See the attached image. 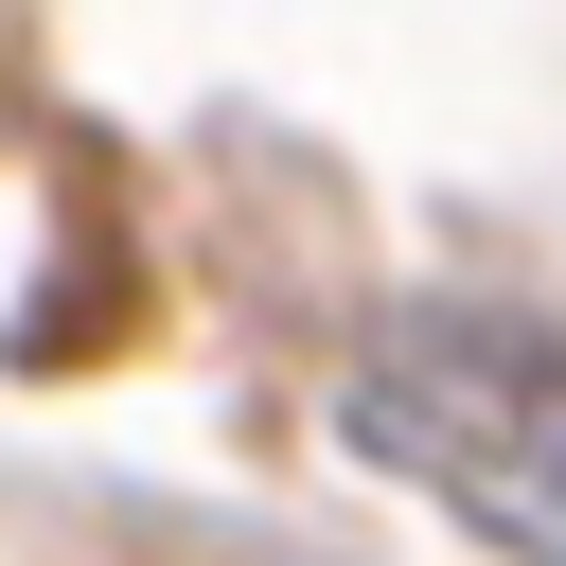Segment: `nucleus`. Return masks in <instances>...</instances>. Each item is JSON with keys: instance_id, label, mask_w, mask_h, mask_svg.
Listing matches in <instances>:
<instances>
[{"instance_id": "obj_1", "label": "nucleus", "mask_w": 566, "mask_h": 566, "mask_svg": "<svg viewBox=\"0 0 566 566\" xmlns=\"http://www.w3.org/2000/svg\"><path fill=\"white\" fill-rule=\"evenodd\" d=\"M336 424L442 495L478 548L566 566V318L531 301H389L336 371Z\"/></svg>"}]
</instances>
